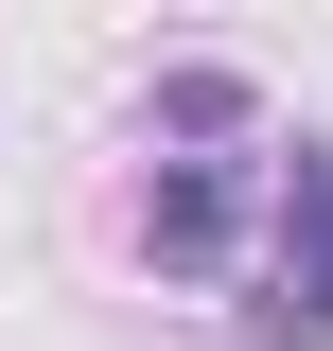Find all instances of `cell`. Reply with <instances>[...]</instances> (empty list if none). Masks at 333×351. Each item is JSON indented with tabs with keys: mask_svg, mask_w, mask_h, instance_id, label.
I'll list each match as a JSON object with an SVG mask.
<instances>
[{
	"mask_svg": "<svg viewBox=\"0 0 333 351\" xmlns=\"http://www.w3.org/2000/svg\"><path fill=\"white\" fill-rule=\"evenodd\" d=\"M246 351H333V141H281V193H263V246H246Z\"/></svg>",
	"mask_w": 333,
	"mask_h": 351,
	"instance_id": "cell-1",
	"label": "cell"
}]
</instances>
